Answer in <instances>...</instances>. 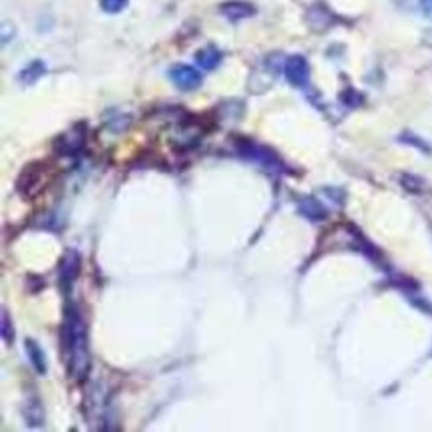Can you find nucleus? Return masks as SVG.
<instances>
[{
  "label": "nucleus",
  "mask_w": 432,
  "mask_h": 432,
  "mask_svg": "<svg viewBox=\"0 0 432 432\" xmlns=\"http://www.w3.org/2000/svg\"><path fill=\"white\" fill-rule=\"evenodd\" d=\"M62 350L68 372L74 381H84L90 370V352H88V331L86 321L76 309H68L62 325Z\"/></svg>",
  "instance_id": "f257e3e1"
},
{
  "label": "nucleus",
  "mask_w": 432,
  "mask_h": 432,
  "mask_svg": "<svg viewBox=\"0 0 432 432\" xmlns=\"http://www.w3.org/2000/svg\"><path fill=\"white\" fill-rule=\"evenodd\" d=\"M237 149H239V156H243L245 160H251V162H257V164L265 165L267 169L281 171V160H279L271 149H267V147L243 140V142H239Z\"/></svg>",
  "instance_id": "f03ea898"
},
{
  "label": "nucleus",
  "mask_w": 432,
  "mask_h": 432,
  "mask_svg": "<svg viewBox=\"0 0 432 432\" xmlns=\"http://www.w3.org/2000/svg\"><path fill=\"white\" fill-rule=\"evenodd\" d=\"M169 80L176 84L180 90H195L200 88L204 78H202V72L195 70L193 66H185V64H176L171 70H169Z\"/></svg>",
  "instance_id": "7ed1b4c3"
},
{
  "label": "nucleus",
  "mask_w": 432,
  "mask_h": 432,
  "mask_svg": "<svg viewBox=\"0 0 432 432\" xmlns=\"http://www.w3.org/2000/svg\"><path fill=\"white\" fill-rule=\"evenodd\" d=\"M283 72H285L287 82L291 86H295V88H305L309 84V78H311L309 62L303 56H291V58H287L285 66H283Z\"/></svg>",
  "instance_id": "20e7f679"
},
{
  "label": "nucleus",
  "mask_w": 432,
  "mask_h": 432,
  "mask_svg": "<svg viewBox=\"0 0 432 432\" xmlns=\"http://www.w3.org/2000/svg\"><path fill=\"white\" fill-rule=\"evenodd\" d=\"M80 267H82V263H80V255H78V251L68 249V251L62 255L60 265H58L60 283L64 285V287H68V285H72V283L76 281V277L80 275Z\"/></svg>",
  "instance_id": "39448f33"
},
{
  "label": "nucleus",
  "mask_w": 432,
  "mask_h": 432,
  "mask_svg": "<svg viewBox=\"0 0 432 432\" xmlns=\"http://www.w3.org/2000/svg\"><path fill=\"white\" fill-rule=\"evenodd\" d=\"M24 350H26V357L30 359V365L34 367V370L38 374H46L48 370V363H46V355L42 347L34 341V339H26L24 341Z\"/></svg>",
  "instance_id": "423d86ee"
},
{
  "label": "nucleus",
  "mask_w": 432,
  "mask_h": 432,
  "mask_svg": "<svg viewBox=\"0 0 432 432\" xmlns=\"http://www.w3.org/2000/svg\"><path fill=\"white\" fill-rule=\"evenodd\" d=\"M255 12V8L247 2H241V0H233V2H226L221 6V14L226 16L227 21L237 22L243 21L247 16H251Z\"/></svg>",
  "instance_id": "0eeeda50"
},
{
  "label": "nucleus",
  "mask_w": 432,
  "mask_h": 432,
  "mask_svg": "<svg viewBox=\"0 0 432 432\" xmlns=\"http://www.w3.org/2000/svg\"><path fill=\"white\" fill-rule=\"evenodd\" d=\"M299 211H301V215H305L311 221H321L327 215L325 207L321 206L317 200H313V197H303L299 202Z\"/></svg>",
  "instance_id": "6e6552de"
},
{
  "label": "nucleus",
  "mask_w": 432,
  "mask_h": 432,
  "mask_svg": "<svg viewBox=\"0 0 432 432\" xmlns=\"http://www.w3.org/2000/svg\"><path fill=\"white\" fill-rule=\"evenodd\" d=\"M195 62H197V66H202L204 70H213V68H217V64L221 62V52H219L217 48H213V46H207V48L200 50V52L195 54Z\"/></svg>",
  "instance_id": "1a4fd4ad"
},
{
  "label": "nucleus",
  "mask_w": 432,
  "mask_h": 432,
  "mask_svg": "<svg viewBox=\"0 0 432 432\" xmlns=\"http://www.w3.org/2000/svg\"><path fill=\"white\" fill-rule=\"evenodd\" d=\"M44 72H46V64L40 60H34L21 72V82L34 84L38 78L44 76Z\"/></svg>",
  "instance_id": "9d476101"
},
{
  "label": "nucleus",
  "mask_w": 432,
  "mask_h": 432,
  "mask_svg": "<svg viewBox=\"0 0 432 432\" xmlns=\"http://www.w3.org/2000/svg\"><path fill=\"white\" fill-rule=\"evenodd\" d=\"M26 420H28V424H32V427H40L42 422H44V412H42V407L38 400H34V405H30L28 403V407H26Z\"/></svg>",
  "instance_id": "9b49d317"
},
{
  "label": "nucleus",
  "mask_w": 432,
  "mask_h": 432,
  "mask_svg": "<svg viewBox=\"0 0 432 432\" xmlns=\"http://www.w3.org/2000/svg\"><path fill=\"white\" fill-rule=\"evenodd\" d=\"M400 185L405 189H409L412 193H422L424 191V182L416 176H411V173H403L400 176Z\"/></svg>",
  "instance_id": "f8f14e48"
},
{
  "label": "nucleus",
  "mask_w": 432,
  "mask_h": 432,
  "mask_svg": "<svg viewBox=\"0 0 432 432\" xmlns=\"http://www.w3.org/2000/svg\"><path fill=\"white\" fill-rule=\"evenodd\" d=\"M2 339L6 345H12L14 341V331H12V321L8 319V311L2 309Z\"/></svg>",
  "instance_id": "ddd939ff"
},
{
  "label": "nucleus",
  "mask_w": 432,
  "mask_h": 432,
  "mask_svg": "<svg viewBox=\"0 0 432 432\" xmlns=\"http://www.w3.org/2000/svg\"><path fill=\"white\" fill-rule=\"evenodd\" d=\"M128 0H102V10L108 14H118L125 8Z\"/></svg>",
  "instance_id": "4468645a"
},
{
  "label": "nucleus",
  "mask_w": 432,
  "mask_h": 432,
  "mask_svg": "<svg viewBox=\"0 0 432 432\" xmlns=\"http://www.w3.org/2000/svg\"><path fill=\"white\" fill-rule=\"evenodd\" d=\"M400 140H403V142H407V144L416 145V147H420V149H429V147H427V145L422 144V142H420V140H416V138H414V136H412V138H411V134H405V136H403V138H400Z\"/></svg>",
  "instance_id": "2eb2a0df"
},
{
  "label": "nucleus",
  "mask_w": 432,
  "mask_h": 432,
  "mask_svg": "<svg viewBox=\"0 0 432 432\" xmlns=\"http://www.w3.org/2000/svg\"><path fill=\"white\" fill-rule=\"evenodd\" d=\"M431 2H432V0H431Z\"/></svg>",
  "instance_id": "dca6fc26"
}]
</instances>
